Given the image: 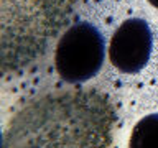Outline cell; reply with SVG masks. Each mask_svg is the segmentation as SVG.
I'll use <instances>...</instances> for the list:
<instances>
[{"mask_svg": "<svg viewBox=\"0 0 158 148\" xmlns=\"http://www.w3.org/2000/svg\"><path fill=\"white\" fill-rule=\"evenodd\" d=\"M114 127L115 112L102 94H48L15 113L2 148H114Z\"/></svg>", "mask_w": 158, "mask_h": 148, "instance_id": "6da1fadb", "label": "cell"}, {"mask_svg": "<svg viewBox=\"0 0 158 148\" xmlns=\"http://www.w3.org/2000/svg\"><path fill=\"white\" fill-rule=\"evenodd\" d=\"M76 0H0V63L3 72L35 63L58 36Z\"/></svg>", "mask_w": 158, "mask_h": 148, "instance_id": "7a4b0ae2", "label": "cell"}, {"mask_svg": "<svg viewBox=\"0 0 158 148\" xmlns=\"http://www.w3.org/2000/svg\"><path fill=\"white\" fill-rule=\"evenodd\" d=\"M104 61V38L94 25L81 22L68 28L58 41L54 64L66 82H84L101 69Z\"/></svg>", "mask_w": 158, "mask_h": 148, "instance_id": "3957f363", "label": "cell"}, {"mask_svg": "<svg viewBox=\"0 0 158 148\" xmlns=\"http://www.w3.org/2000/svg\"><path fill=\"white\" fill-rule=\"evenodd\" d=\"M152 53V31L142 18L125 20L115 30L109 46L110 63L118 71L133 74L145 68Z\"/></svg>", "mask_w": 158, "mask_h": 148, "instance_id": "277c9868", "label": "cell"}, {"mask_svg": "<svg viewBox=\"0 0 158 148\" xmlns=\"http://www.w3.org/2000/svg\"><path fill=\"white\" fill-rule=\"evenodd\" d=\"M128 148H158V113L143 117L133 127Z\"/></svg>", "mask_w": 158, "mask_h": 148, "instance_id": "5b68a950", "label": "cell"}, {"mask_svg": "<svg viewBox=\"0 0 158 148\" xmlns=\"http://www.w3.org/2000/svg\"><path fill=\"white\" fill-rule=\"evenodd\" d=\"M148 2H150L153 7H156V8H158V0H148Z\"/></svg>", "mask_w": 158, "mask_h": 148, "instance_id": "8992f818", "label": "cell"}]
</instances>
